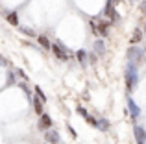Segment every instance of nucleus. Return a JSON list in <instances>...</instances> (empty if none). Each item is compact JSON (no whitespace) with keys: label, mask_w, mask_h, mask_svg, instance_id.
<instances>
[{"label":"nucleus","mask_w":146,"mask_h":144,"mask_svg":"<svg viewBox=\"0 0 146 144\" xmlns=\"http://www.w3.org/2000/svg\"><path fill=\"white\" fill-rule=\"evenodd\" d=\"M124 78H126V89H128V92L131 94L133 90L137 89V83H139V72H137V63L128 61V67H126V72H124Z\"/></svg>","instance_id":"nucleus-1"},{"label":"nucleus","mask_w":146,"mask_h":144,"mask_svg":"<svg viewBox=\"0 0 146 144\" xmlns=\"http://www.w3.org/2000/svg\"><path fill=\"white\" fill-rule=\"evenodd\" d=\"M143 57H144V54H143V50H141L137 44H131V46L128 48V61L139 63V61H143Z\"/></svg>","instance_id":"nucleus-2"},{"label":"nucleus","mask_w":146,"mask_h":144,"mask_svg":"<svg viewBox=\"0 0 146 144\" xmlns=\"http://www.w3.org/2000/svg\"><path fill=\"white\" fill-rule=\"evenodd\" d=\"M52 52H54V55H56V57L59 59V61H67V59H70V55H68L67 48H65L61 43L52 44Z\"/></svg>","instance_id":"nucleus-3"},{"label":"nucleus","mask_w":146,"mask_h":144,"mask_svg":"<svg viewBox=\"0 0 146 144\" xmlns=\"http://www.w3.org/2000/svg\"><path fill=\"white\" fill-rule=\"evenodd\" d=\"M104 15H106V17L109 18L111 22H117V20H118V15H117V11H115V6H113V0H107L106 9H104Z\"/></svg>","instance_id":"nucleus-4"},{"label":"nucleus","mask_w":146,"mask_h":144,"mask_svg":"<svg viewBox=\"0 0 146 144\" xmlns=\"http://www.w3.org/2000/svg\"><path fill=\"white\" fill-rule=\"evenodd\" d=\"M52 118H50V115H48V113H43V115H41L39 116V126H37V127H39V129L41 131H46V129H50V127H52Z\"/></svg>","instance_id":"nucleus-5"},{"label":"nucleus","mask_w":146,"mask_h":144,"mask_svg":"<svg viewBox=\"0 0 146 144\" xmlns=\"http://www.w3.org/2000/svg\"><path fill=\"white\" fill-rule=\"evenodd\" d=\"M44 141H46L48 144H59V142H61L59 131H56V129H46V131H44Z\"/></svg>","instance_id":"nucleus-6"},{"label":"nucleus","mask_w":146,"mask_h":144,"mask_svg":"<svg viewBox=\"0 0 146 144\" xmlns=\"http://www.w3.org/2000/svg\"><path fill=\"white\" fill-rule=\"evenodd\" d=\"M133 135H135V142L137 144H146V129L143 126L133 127Z\"/></svg>","instance_id":"nucleus-7"},{"label":"nucleus","mask_w":146,"mask_h":144,"mask_svg":"<svg viewBox=\"0 0 146 144\" xmlns=\"http://www.w3.org/2000/svg\"><path fill=\"white\" fill-rule=\"evenodd\" d=\"M126 102H128V109H129V115L133 116V118H137V116L141 115V109H139V105L133 102V98L131 96H128L126 98Z\"/></svg>","instance_id":"nucleus-8"},{"label":"nucleus","mask_w":146,"mask_h":144,"mask_svg":"<svg viewBox=\"0 0 146 144\" xmlns=\"http://www.w3.org/2000/svg\"><path fill=\"white\" fill-rule=\"evenodd\" d=\"M109 26H111V20H100V22H96V33L106 37L107 32H109Z\"/></svg>","instance_id":"nucleus-9"},{"label":"nucleus","mask_w":146,"mask_h":144,"mask_svg":"<svg viewBox=\"0 0 146 144\" xmlns=\"http://www.w3.org/2000/svg\"><path fill=\"white\" fill-rule=\"evenodd\" d=\"M143 39H144V32H143L141 28H135V30H133V33H131V39H129V43H131V44H139Z\"/></svg>","instance_id":"nucleus-10"},{"label":"nucleus","mask_w":146,"mask_h":144,"mask_svg":"<svg viewBox=\"0 0 146 144\" xmlns=\"http://www.w3.org/2000/svg\"><path fill=\"white\" fill-rule=\"evenodd\" d=\"M32 105H33V109H35V113H37L39 116L44 113V109H43V100H41L39 96H37V98H32Z\"/></svg>","instance_id":"nucleus-11"},{"label":"nucleus","mask_w":146,"mask_h":144,"mask_svg":"<svg viewBox=\"0 0 146 144\" xmlns=\"http://www.w3.org/2000/svg\"><path fill=\"white\" fill-rule=\"evenodd\" d=\"M35 39H37V43H39L44 50H52V43H50V39H48L46 35H37Z\"/></svg>","instance_id":"nucleus-12"},{"label":"nucleus","mask_w":146,"mask_h":144,"mask_svg":"<svg viewBox=\"0 0 146 144\" xmlns=\"http://www.w3.org/2000/svg\"><path fill=\"white\" fill-rule=\"evenodd\" d=\"M93 48H94V54H98V55H102L104 52H106V44H104L102 39H96V41H94Z\"/></svg>","instance_id":"nucleus-13"},{"label":"nucleus","mask_w":146,"mask_h":144,"mask_svg":"<svg viewBox=\"0 0 146 144\" xmlns=\"http://www.w3.org/2000/svg\"><path fill=\"white\" fill-rule=\"evenodd\" d=\"M87 57H89V55H87L85 50H78L76 52V59L82 63V67H87Z\"/></svg>","instance_id":"nucleus-14"},{"label":"nucleus","mask_w":146,"mask_h":144,"mask_svg":"<svg viewBox=\"0 0 146 144\" xmlns=\"http://www.w3.org/2000/svg\"><path fill=\"white\" fill-rule=\"evenodd\" d=\"M6 18H7V22H9L11 26H19V15L15 13V11H9V13H6Z\"/></svg>","instance_id":"nucleus-15"},{"label":"nucleus","mask_w":146,"mask_h":144,"mask_svg":"<svg viewBox=\"0 0 146 144\" xmlns=\"http://www.w3.org/2000/svg\"><path fill=\"white\" fill-rule=\"evenodd\" d=\"M96 129H100V131H107V129H109V120L98 118V127H96Z\"/></svg>","instance_id":"nucleus-16"},{"label":"nucleus","mask_w":146,"mask_h":144,"mask_svg":"<svg viewBox=\"0 0 146 144\" xmlns=\"http://www.w3.org/2000/svg\"><path fill=\"white\" fill-rule=\"evenodd\" d=\"M13 83H17V79H15V72L9 70V72H7V85H13Z\"/></svg>","instance_id":"nucleus-17"},{"label":"nucleus","mask_w":146,"mask_h":144,"mask_svg":"<svg viewBox=\"0 0 146 144\" xmlns=\"http://www.w3.org/2000/svg\"><path fill=\"white\" fill-rule=\"evenodd\" d=\"M35 94H37V96H39L43 102H46V94L43 92V89H41V87H35Z\"/></svg>","instance_id":"nucleus-18"},{"label":"nucleus","mask_w":146,"mask_h":144,"mask_svg":"<svg viewBox=\"0 0 146 144\" xmlns=\"http://www.w3.org/2000/svg\"><path fill=\"white\" fill-rule=\"evenodd\" d=\"M22 30V33H24V35H30V37H37L35 35V32H33L32 28H21Z\"/></svg>","instance_id":"nucleus-19"},{"label":"nucleus","mask_w":146,"mask_h":144,"mask_svg":"<svg viewBox=\"0 0 146 144\" xmlns=\"http://www.w3.org/2000/svg\"><path fill=\"white\" fill-rule=\"evenodd\" d=\"M68 133H70V135H72V137H74V139L78 137V133H76V131H74V127H70V126H68Z\"/></svg>","instance_id":"nucleus-20"},{"label":"nucleus","mask_w":146,"mask_h":144,"mask_svg":"<svg viewBox=\"0 0 146 144\" xmlns=\"http://www.w3.org/2000/svg\"><path fill=\"white\" fill-rule=\"evenodd\" d=\"M6 65H7V61L2 57V55H0V67H6Z\"/></svg>","instance_id":"nucleus-21"},{"label":"nucleus","mask_w":146,"mask_h":144,"mask_svg":"<svg viewBox=\"0 0 146 144\" xmlns=\"http://www.w3.org/2000/svg\"><path fill=\"white\" fill-rule=\"evenodd\" d=\"M141 9H143V11H144V13H146V0H144V2H143V4H141Z\"/></svg>","instance_id":"nucleus-22"},{"label":"nucleus","mask_w":146,"mask_h":144,"mask_svg":"<svg viewBox=\"0 0 146 144\" xmlns=\"http://www.w3.org/2000/svg\"><path fill=\"white\" fill-rule=\"evenodd\" d=\"M143 32H144V37H146V24H144V28H143Z\"/></svg>","instance_id":"nucleus-23"}]
</instances>
